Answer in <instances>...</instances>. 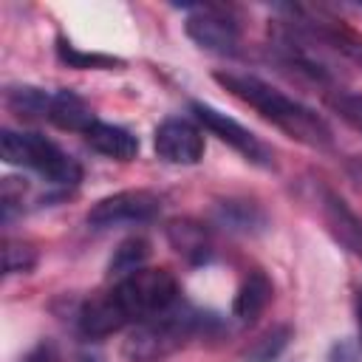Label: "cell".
I'll use <instances>...</instances> for the list:
<instances>
[{
	"mask_svg": "<svg viewBox=\"0 0 362 362\" xmlns=\"http://www.w3.org/2000/svg\"><path fill=\"white\" fill-rule=\"evenodd\" d=\"M212 79L218 85H223L232 96H238L240 102L255 107L263 119H269L274 127H280L288 139L303 141L308 147H331L334 136H331V127L325 124V119L317 116L303 102L283 93L280 88L269 85L266 79L246 74V71H215Z\"/></svg>",
	"mask_w": 362,
	"mask_h": 362,
	"instance_id": "1",
	"label": "cell"
},
{
	"mask_svg": "<svg viewBox=\"0 0 362 362\" xmlns=\"http://www.w3.org/2000/svg\"><path fill=\"white\" fill-rule=\"evenodd\" d=\"M0 156L6 164L14 167H28L40 173L48 184L54 187H76L82 178V167L51 139L40 133H17V130H3L0 133Z\"/></svg>",
	"mask_w": 362,
	"mask_h": 362,
	"instance_id": "2",
	"label": "cell"
},
{
	"mask_svg": "<svg viewBox=\"0 0 362 362\" xmlns=\"http://www.w3.org/2000/svg\"><path fill=\"white\" fill-rule=\"evenodd\" d=\"M107 294L127 322H144L175 305L178 283L167 269H139L122 277Z\"/></svg>",
	"mask_w": 362,
	"mask_h": 362,
	"instance_id": "3",
	"label": "cell"
},
{
	"mask_svg": "<svg viewBox=\"0 0 362 362\" xmlns=\"http://www.w3.org/2000/svg\"><path fill=\"white\" fill-rule=\"evenodd\" d=\"M204 325L201 314L184 308V311H161L144 322H139V328L133 331V337L127 339V356L139 359V362H153L161 359L167 354H173L175 348H181L192 334H198Z\"/></svg>",
	"mask_w": 362,
	"mask_h": 362,
	"instance_id": "4",
	"label": "cell"
},
{
	"mask_svg": "<svg viewBox=\"0 0 362 362\" xmlns=\"http://www.w3.org/2000/svg\"><path fill=\"white\" fill-rule=\"evenodd\" d=\"M161 212V198L150 189H122L96 201L88 212V223L96 229L119 223H144Z\"/></svg>",
	"mask_w": 362,
	"mask_h": 362,
	"instance_id": "5",
	"label": "cell"
},
{
	"mask_svg": "<svg viewBox=\"0 0 362 362\" xmlns=\"http://www.w3.org/2000/svg\"><path fill=\"white\" fill-rule=\"evenodd\" d=\"M187 37L212 54H235L240 42V23L221 6H198L184 23Z\"/></svg>",
	"mask_w": 362,
	"mask_h": 362,
	"instance_id": "6",
	"label": "cell"
},
{
	"mask_svg": "<svg viewBox=\"0 0 362 362\" xmlns=\"http://www.w3.org/2000/svg\"><path fill=\"white\" fill-rule=\"evenodd\" d=\"M192 113H195V119L206 130H212L221 141H226L229 147H235L246 161L260 164V167H272V150L252 130H246L240 122H235L232 116H226L223 110H218V107H212L206 102H192Z\"/></svg>",
	"mask_w": 362,
	"mask_h": 362,
	"instance_id": "7",
	"label": "cell"
},
{
	"mask_svg": "<svg viewBox=\"0 0 362 362\" xmlns=\"http://www.w3.org/2000/svg\"><path fill=\"white\" fill-rule=\"evenodd\" d=\"M153 147L167 164H198L204 156V136L187 119H167L156 127Z\"/></svg>",
	"mask_w": 362,
	"mask_h": 362,
	"instance_id": "8",
	"label": "cell"
},
{
	"mask_svg": "<svg viewBox=\"0 0 362 362\" xmlns=\"http://www.w3.org/2000/svg\"><path fill=\"white\" fill-rule=\"evenodd\" d=\"M48 119L62 127V130H74V133H88L99 119L93 116L90 105L76 93V90H57L51 96V105H48Z\"/></svg>",
	"mask_w": 362,
	"mask_h": 362,
	"instance_id": "9",
	"label": "cell"
},
{
	"mask_svg": "<svg viewBox=\"0 0 362 362\" xmlns=\"http://www.w3.org/2000/svg\"><path fill=\"white\" fill-rule=\"evenodd\" d=\"M85 141L96 153H102L107 158H116V161H130L139 153V139L130 130H124L119 124H110V122H96L85 133Z\"/></svg>",
	"mask_w": 362,
	"mask_h": 362,
	"instance_id": "10",
	"label": "cell"
},
{
	"mask_svg": "<svg viewBox=\"0 0 362 362\" xmlns=\"http://www.w3.org/2000/svg\"><path fill=\"white\" fill-rule=\"evenodd\" d=\"M272 294H274L272 280L263 272H252L243 280V286L238 288V294H235L232 314L238 320H243V322H252V320H257L266 311V305L272 303Z\"/></svg>",
	"mask_w": 362,
	"mask_h": 362,
	"instance_id": "11",
	"label": "cell"
},
{
	"mask_svg": "<svg viewBox=\"0 0 362 362\" xmlns=\"http://www.w3.org/2000/svg\"><path fill=\"white\" fill-rule=\"evenodd\" d=\"M325 218L334 229V235L351 249L362 255V223L359 218L345 206L342 198H337L334 192H325Z\"/></svg>",
	"mask_w": 362,
	"mask_h": 362,
	"instance_id": "12",
	"label": "cell"
},
{
	"mask_svg": "<svg viewBox=\"0 0 362 362\" xmlns=\"http://www.w3.org/2000/svg\"><path fill=\"white\" fill-rule=\"evenodd\" d=\"M170 240H173L175 252L184 255V257L192 260V263H201V260L209 257V243H206L204 226H198V223L175 221V223L170 226Z\"/></svg>",
	"mask_w": 362,
	"mask_h": 362,
	"instance_id": "13",
	"label": "cell"
},
{
	"mask_svg": "<svg viewBox=\"0 0 362 362\" xmlns=\"http://www.w3.org/2000/svg\"><path fill=\"white\" fill-rule=\"evenodd\" d=\"M150 255V243L144 238H127L113 249V257L107 263V274L110 277H127L139 269H144V260Z\"/></svg>",
	"mask_w": 362,
	"mask_h": 362,
	"instance_id": "14",
	"label": "cell"
},
{
	"mask_svg": "<svg viewBox=\"0 0 362 362\" xmlns=\"http://www.w3.org/2000/svg\"><path fill=\"white\" fill-rule=\"evenodd\" d=\"M57 57L68 65V68H79V71H116L124 65V59L110 57V54H96V51H82L76 45H71L68 40H57Z\"/></svg>",
	"mask_w": 362,
	"mask_h": 362,
	"instance_id": "15",
	"label": "cell"
},
{
	"mask_svg": "<svg viewBox=\"0 0 362 362\" xmlns=\"http://www.w3.org/2000/svg\"><path fill=\"white\" fill-rule=\"evenodd\" d=\"M6 105H8V110H14L17 116L37 119V116H48L51 96H45L40 88L17 85V88H8V90H6Z\"/></svg>",
	"mask_w": 362,
	"mask_h": 362,
	"instance_id": "16",
	"label": "cell"
},
{
	"mask_svg": "<svg viewBox=\"0 0 362 362\" xmlns=\"http://www.w3.org/2000/svg\"><path fill=\"white\" fill-rule=\"evenodd\" d=\"M218 221L229 229L252 232V229L263 226V212L255 204H246V201H223L218 206Z\"/></svg>",
	"mask_w": 362,
	"mask_h": 362,
	"instance_id": "17",
	"label": "cell"
},
{
	"mask_svg": "<svg viewBox=\"0 0 362 362\" xmlns=\"http://www.w3.org/2000/svg\"><path fill=\"white\" fill-rule=\"evenodd\" d=\"M291 339V328L288 325H277L272 328L266 337H260L249 351H246V362H274L280 356V351L288 345Z\"/></svg>",
	"mask_w": 362,
	"mask_h": 362,
	"instance_id": "18",
	"label": "cell"
},
{
	"mask_svg": "<svg viewBox=\"0 0 362 362\" xmlns=\"http://www.w3.org/2000/svg\"><path fill=\"white\" fill-rule=\"evenodd\" d=\"M37 266V249L28 243L6 240L3 246V272L6 274H28Z\"/></svg>",
	"mask_w": 362,
	"mask_h": 362,
	"instance_id": "19",
	"label": "cell"
},
{
	"mask_svg": "<svg viewBox=\"0 0 362 362\" xmlns=\"http://www.w3.org/2000/svg\"><path fill=\"white\" fill-rule=\"evenodd\" d=\"M334 110L342 122H348L354 130L362 133V93H339L334 99Z\"/></svg>",
	"mask_w": 362,
	"mask_h": 362,
	"instance_id": "20",
	"label": "cell"
},
{
	"mask_svg": "<svg viewBox=\"0 0 362 362\" xmlns=\"http://www.w3.org/2000/svg\"><path fill=\"white\" fill-rule=\"evenodd\" d=\"M23 192H25V181H20V178H3V181H0L3 221H8V218L14 215V209L23 204Z\"/></svg>",
	"mask_w": 362,
	"mask_h": 362,
	"instance_id": "21",
	"label": "cell"
},
{
	"mask_svg": "<svg viewBox=\"0 0 362 362\" xmlns=\"http://www.w3.org/2000/svg\"><path fill=\"white\" fill-rule=\"evenodd\" d=\"M328 362H362V356H359V348L351 339H339V342L331 345Z\"/></svg>",
	"mask_w": 362,
	"mask_h": 362,
	"instance_id": "22",
	"label": "cell"
},
{
	"mask_svg": "<svg viewBox=\"0 0 362 362\" xmlns=\"http://www.w3.org/2000/svg\"><path fill=\"white\" fill-rule=\"evenodd\" d=\"M20 362H59V359H57V351H54L51 342H40V345L31 348Z\"/></svg>",
	"mask_w": 362,
	"mask_h": 362,
	"instance_id": "23",
	"label": "cell"
},
{
	"mask_svg": "<svg viewBox=\"0 0 362 362\" xmlns=\"http://www.w3.org/2000/svg\"><path fill=\"white\" fill-rule=\"evenodd\" d=\"M351 170H354V173L362 178V158H359V161H354V164H351Z\"/></svg>",
	"mask_w": 362,
	"mask_h": 362,
	"instance_id": "24",
	"label": "cell"
},
{
	"mask_svg": "<svg viewBox=\"0 0 362 362\" xmlns=\"http://www.w3.org/2000/svg\"><path fill=\"white\" fill-rule=\"evenodd\" d=\"M356 314H359V325H362V288H359V303H356Z\"/></svg>",
	"mask_w": 362,
	"mask_h": 362,
	"instance_id": "25",
	"label": "cell"
}]
</instances>
